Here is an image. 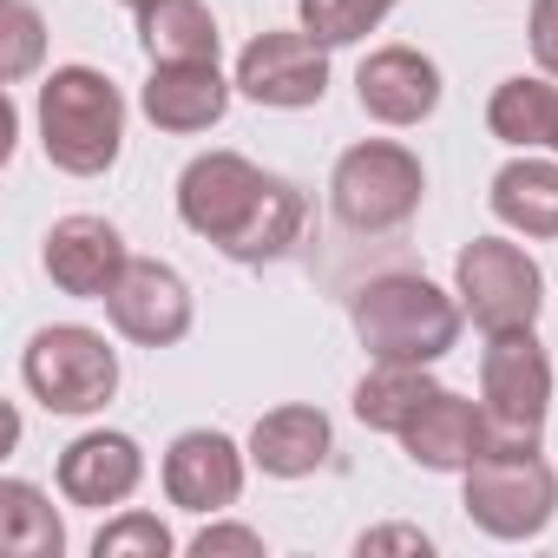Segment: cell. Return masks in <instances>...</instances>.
<instances>
[{
	"label": "cell",
	"instance_id": "d6986e66",
	"mask_svg": "<svg viewBox=\"0 0 558 558\" xmlns=\"http://www.w3.org/2000/svg\"><path fill=\"white\" fill-rule=\"evenodd\" d=\"M493 217L519 236H558V165L512 158L493 178Z\"/></svg>",
	"mask_w": 558,
	"mask_h": 558
},
{
	"label": "cell",
	"instance_id": "5bb4252c",
	"mask_svg": "<svg viewBox=\"0 0 558 558\" xmlns=\"http://www.w3.org/2000/svg\"><path fill=\"white\" fill-rule=\"evenodd\" d=\"M355 93H362L368 119H381V125H421L440 106V66L427 53H414V47H381V53L362 60Z\"/></svg>",
	"mask_w": 558,
	"mask_h": 558
},
{
	"label": "cell",
	"instance_id": "484cf974",
	"mask_svg": "<svg viewBox=\"0 0 558 558\" xmlns=\"http://www.w3.org/2000/svg\"><path fill=\"white\" fill-rule=\"evenodd\" d=\"M191 551H197V558H230V551H236V558H263V538H256L250 525H204V532L191 538Z\"/></svg>",
	"mask_w": 558,
	"mask_h": 558
},
{
	"label": "cell",
	"instance_id": "7c38bea8",
	"mask_svg": "<svg viewBox=\"0 0 558 558\" xmlns=\"http://www.w3.org/2000/svg\"><path fill=\"white\" fill-rule=\"evenodd\" d=\"M165 493L184 512H223V506H236V493H243V453H236V440L217 434V427L178 434L171 453H165Z\"/></svg>",
	"mask_w": 558,
	"mask_h": 558
},
{
	"label": "cell",
	"instance_id": "4fadbf2b",
	"mask_svg": "<svg viewBox=\"0 0 558 558\" xmlns=\"http://www.w3.org/2000/svg\"><path fill=\"white\" fill-rule=\"evenodd\" d=\"M395 440H401L408 460L427 466V473H466V466L486 453V408H473V401L453 395V388H434Z\"/></svg>",
	"mask_w": 558,
	"mask_h": 558
},
{
	"label": "cell",
	"instance_id": "e0dca14e",
	"mask_svg": "<svg viewBox=\"0 0 558 558\" xmlns=\"http://www.w3.org/2000/svg\"><path fill=\"white\" fill-rule=\"evenodd\" d=\"M250 460L269 480H310L329 460V414L323 408H269L250 434Z\"/></svg>",
	"mask_w": 558,
	"mask_h": 558
},
{
	"label": "cell",
	"instance_id": "2e32d148",
	"mask_svg": "<svg viewBox=\"0 0 558 558\" xmlns=\"http://www.w3.org/2000/svg\"><path fill=\"white\" fill-rule=\"evenodd\" d=\"M138 106H145V119H151L158 132H178V138H184V132H210V125L223 119V106H230V86H223L217 60L151 66V80H145Z\"/></svg>",
	"mask_w": 558,
	"mask_h": 558
},
{
	"label": "cell",
	"instance_id": "6da1fadb",
	"mask_svg": "<svg viewBox=\"0 0 558 558\" xmlns=\"http://www.w3.org/2000/svg\"><path fill=\"white\" fill-rule=\"evenodd\" d=\"M178 217L217 243L230 263H276L310 223V204L290 178L256 171L236 151H204L178 178Z\"/></svg>",
	"mask_w": 558,
	"mask_h": 558
},
{
	"label": "cell",
	"instance_id": "f546056e",
	"mask_svg": "<svg viewBox=\"0 0 558 558\" xmlns=\"http://www.w3.org/2000/svg\"><path fill=\"white\" fill-rule=\"evenodd\" d=\"M551 151H558V125H551Z\"/></svg>",
	"mask_w": 558,
	"mask_h": 558
},
{
	"label": "cell",
	"instance_id": "7402d4cb",
	"mask_svg": "<svg viewBox=\"0 0 558 558\" xmlns=\"http://www.w3.org/2000/svg\"><path fill=\"white\" fill-rule=\"evenodd\" d=\"M434 388L440 381L427 368H414V362H375V375H362V388H355V414H362V427L401 434Z\"/></svg>",
	"mask_w": 558,
	"mask_h": 558
},
{
	"label": "cell",
	"instance_id": "5b68a950",
	"mask_svg": "<svg viewBox=\"0 0 558 558\" xmlns=\"http://www.w3.org/2000/svg\"><path fill=\"white\" fill-rule=\"evenodd\" d=\"M427 197V178H421V158L395 138H362L336 158V178H329V210L342 230L355 236H381V230H401Z\"/></svg>",
	"mask_w": 558,
	"mask_h": 558
},
{
	"label": "cell",
	"instance_id": "277c9868",
	"mask_svg": "<svg viewBox=\"0 0 558 558\" xmlns=\"http://www.w3.org/2000/svg\"><path fill=\"white\" fill-rule=\"evenodd\" d=\"M480 408H486V453H538L545 408H551V362L532 329L486 336Z\"/></svg>",
	"mask_w": 558,
	"mask_h": 558
},
{
	"label": "cell",
	"instance_id": "8fae6325",
	"mask_svg": "<svg viewBox=\"0 0 558 558\" xmlns=\"http://www.w3.org/2000/svg\"><path fill=\"white\" fill-rule=\"evenodd\" d=\"M47 276L66 290V296H80V303H106L112 296V283L125 276V236L106 223V217H60L53 230H47Z\"/></svg>",
	"mask_w": 558,
	"mask_h": 558
},
{
	"label": "cell",
	"instance_id": "cb8c5ba5",
	"mask_svg": "<svg viewBox=\"0 0 558 558\" xmlns=\"http://www.w3.org/2000/svg\"><path fill=\"white\" fill-rule=\"evenodd\" d=\"M0 27H8V53H0V80H27L40 66V47H47V27L34 14V0H0Z\"/></svg>",
	"mask_w": 558,
	"mask_h": 558
},
{
	"label": "cell",
	"instance_id": "8992f818",
	"mask_svg": "<svg viewBox=\"0 0 558 558\" xmlns=\"http://www.w3.org/2000/svg\"><path fill=\"white\" fill-rule=\"evenodd\" d=\"M21 375H27L40 408H53V414H99L112 401V388H119V355L106 349L99 329L60 323V329H40L27 342Z\"/></svg>",
	"mask_w": 558,
	"mask_h": 558
},
{
	"label": "cell",
	"instance_id": "7a4b0ae2",
	"mask_svg": "<svg viewBox=\"0 0 558 558\" xmlns=\"http://www.w3.org/2000/svg\"><path fill=\"white\" fill-rule=\"evenodd\" d=\"M355 336L375 362H414V368H434L453 342H460V303L447 290H434L427 276H368L355 290Z\"/></svg>",
	"mask_w": 558,
	"mask_h": 558
},
{
	"label": "cell",
	"instance_id": "ac0fdd59",
	"mask_svg": "<svg viewBox=\"0 0 558 558\" xmlns=\"http://www.w3.org/2000/svg\"><path fill=\"white\" fill-rule=\"evenodd\" d=\"M138 47L151 66L217 60V21L204 0H145L138 8Z\"/></svg>",
	"mask_w": 558,
	"mask_h": 558
},
{
	"label": "cell",
	"instance_id": "9a60e30c",
	"mask_svg": "<svg viewBox=\"0 0 558 558\" xmlns=\"http://www.w3.org/2000/svg\"><path fill=\"white\" fill-rule=\"evenodd\" d=\"M138 480H145V453L132 434H80L60 453V493L73 506H93V512L125 506L138 493Z\"/></svg>",
	"mask_w": 558,
	"mask_h": 558
},
{
	"label": "cell",
	"instance_id": "603a6c76",
	"mask_svg": "<svg viewBox=\"0 0 558 558\" xmlns=\"http://www.w3.org/2000/svg\"><path fill=\"white\" fill-rule=\"evenodd\" d=\"M296 8H303V34H316L323 47H349L388 21L395 0H296Z\"/></svg>",
	"mask_w": 558,
	"mask_h": 558
},
{
	"label": "cell",
	"instance_id": "44dd1931",
	"mask_svg": "<svg viewBox=\"0 0 558 558\" xmlns=\"http://www.w3.org/2000/svg\"><path fill=\"white\" fill-rule=\"evenodd\" d=\"M486 125H493V138H506V145H519V151H532V145H551V125H558V86H545V80H499L493 86V106H486Z\"/></svg>",
	"mask_w": 558,
	"mask_h": 558
},
{
	"label": "cell",
	"instance_id": "f1b7e54d",
	"mask_svg": "<svg viewBox=\"0 0 558 558\" xmlns=\"http://www.w3.org/2000/svg\"><path fill=\"white\" fill-rule=\"evenodd\" d=\"M119 8H132V14H138V8H145V0H119Z\"/></svg>",
	"mask_w": 558,
	"mask_h": 558
},
{
	"label": "cell",
	"instance_id": "4316f807",
	"mask_svg": "<svg viewBox=\"0 0 558 558\" xmlns=\"http://www.w3.org/2000/svg\"><path fill=\"white\" fill-rule=\"evenodd\" d=\"M532 60L545 80H558V0H532Z\"/></svg>",
	"mask_w": 558,
	"mask_h": 558
},
{
	"label": "cell",
	"instance_id": "ba28073f",
	"mask_svg": "<svg viewBox=\"0 0 558 558\" xmlns=\"http://www.w3.org/2000/svg\"><path fill=\"white\" fill-rule=\"evenodd\" d=\"M453 283H460V310L473 316V329L499 336V329H532L538 303H545V276L538 263L506 243V236H473L453 263Z\"/></svg>",
	"mask_w": 558,
	"mask_h": 558
},
{
	"label": "cell",
	"instance_id": "9c48e42d",
	"mask_svg": "<svg viewBox=\"0 0 558 558\" xmlns=\"http://www.w3.org/2000/svg\"><path fill=\"white\" fill-rule=\"evenodd\" d=\"M236 93H250L256 106H276V112H303V106H323L329 93V47L316 34H256L236 60Z\"/></svg>",
	"mask_w": 558,
	"mask_h": 558
},
{
	"label": "cell",
	"instance_id": "83f0119b",
	"mask_svg": "<svg viewBox=\"0 0 558 558\" xmlns=\"http://www.w3.org/2000/svg\"><path fill=\"white\" fill-rule=\"evenodd\" d=\"M368 551H421V558H427V532H408V525L362 532V558H368Z\"/></svg>",
	"mask_w": 558,
	"mask_h": 558
},
{
	"label": "cell",
	"instance_id": "30bf717a",
	"mask_svg": "<svg viewBox=\"0 0 558 558\" xmlns=\"http://www.w3.org/2000/svg\"><path fill=\"white\" fill-rule=\"evenodd\" d=\"M106 316H112V329H119L125 342H138V349H171V342L191 336V290H184V276H178L171 263L132 256L125 276L112 283V296H106Z\"/></svg>",
	"mask_w": 558,
	"mask_h": 558
},
{
	"label": "cell",
	"instance_id": "52a82bcc",
	"mask_svg": "<svg viewBox=\"0 0 558 558\" xmlns=\"http://www.w3.org/2000/svg\"><path fill=\"white\" fill-rule=\"evenodd\" d=\"M558 512V480L538 453H480L466 466V519L506 545L538 538Z\"/></svg>",
	"mask_w": 558,
	"mask_h": 558
},
{
	"label": "cell",
	"instance_id": "d4e9b609",
	"mask_svg": "<svg viewBox=\"0 0 558 558\" xmlns=\"http://www.w3.org/2000/svg\"><path fill=\"white\" fill-rule=\"evenodd\" d=\"M171 551V532L151 519V512H119L99 538H93V558H165Z\"/></svg>",
	"mask_w": 558,
	"mask_h": 558
},
{
	"label": "cell",
	"instance_id": "3957f363",
	"mask_svg": "<svg viewBox=\"0 0 558 558\" xmlns=\"http://www.w3.org/2000/svg\"><path fill=\"white\" fill-rule=\"evenodd\" d=\"M40 145L73 178L112 171L119 145H125V99H119V86L106 73H93V66H60L40 86Z\"/></svg>",
	"mask_w": 558,
	"mask_h": 558
},
{
	"label": "cell",
	"instance_id": "ffe728a7",
	"mask_svg": "<svg viewBox=\"0 0 558 558\" xmlns=\"http://www.w3.org/2000/svg\"><path fill=\"white\" fill-rule=\"evenodd\" d=\"M0 551L8 558H60L66 551L60 512L27 480H0Z\"/></svg>",
	"mask_w": 558,
	"mask_h": 558
}]
</instances>
